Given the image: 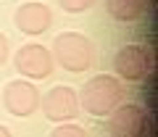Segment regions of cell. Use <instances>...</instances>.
Returning <instances> with one entry per match:
<instances>
[{
  "instance_id": "obj_1",
  "label": "cell",
  "mask_w": 158,
  "mask_h": 137,
  "mask_svg": "<svg viewBox=\"0 0 158 137\" xmlns=\"http://www.w3.org/2000/svg\"><path fill=\"white\" fill-rule=\"evenodd\" d=\"M79 95V106L92 116H108L113 108H116L121 98H124V87H121V79L111 74H98L92 79L85 82L82 92Z\"/></svg>"
},
{
  "instance_id": "obj_2",
  "label": "cell",
  "mask_w": 158,
  "mask_h": 137,
  "mask_svg": "<svg viewBox=\"0 0 158 137\" xmlns=\"http://www.w3.org/2000/svg\"><path fill=\"white\" fill-rule=\"evenodd\" d=\"M53 61L71 74H82L95 63V45L79 32H61L53 40Z\"/></svg>"
},
{
  "instance_id": "obj_3",
  "label": "cell",
  "mask_w": 158,
  "mask_h": 137,
  "mask_svg": "<svg viewBox=\"0 0 158 137\" xmlns=\"http://www.w3.org/2000/svg\"><path fill=\"white\" fill-rule=\"evenodd\" d=\"M108 135L111 137H150L153 116L137 103H118L108 114Z\"/></svg>"
},
{
  "instance_id": "obj_4",
  "label": "cell",
  "mask_w": 158,
  "mask_h": 137,
  "mask_svg": "<svg viewBox=\"0 0 158 137\" xmlns=\"http://www.w3.org/2000/svg\"><path fill=\"white\" fill-rule=\"evenodd\" d=\"M113 68L116 74L127 82H140L153 74L156 68V56L148 45H127L113 56Z\"/></svg>"
},
{
  "instance_id": "obj_5",
  "label": "cell",
  "mask_w": 158,
  "mask_h": 137,
  "mask_svg": "<svg viewBox=\"0 0 158 137\" xmlns=\"http://www.w3.org/2000/svg\"><path fill=\"white\" fill-rule=\"evenodd\" d=\"M53 63H56L53 61V53L45 45H40V42L21 45L16 50V58H13L16 71L24 74L27 79H48L53 74Z\"/></svg>"
},
{
  "instance_id": "obj_6",
  "label": "cell",
  "mask_w": 158,
  "mask_h": 137,
  "mask_svg": "<svg viewBox=\"0 0 158 137\" xmlns=\"http://www.w3.org/2000/svg\"><path fill=\"white\" fill-rule=\"evenodd\" d=\"M40 106H42L45 119L63 124V121H71L79 114V95L69 85H56L53 90H48L45 98H40Z\"/></svg>"
},
{
  "instance_id": "obj_7",
  "label": "cell",
  "mask_w": 158,
  "mask_h": 137,
  "mask_svg": "<svg viewBox=\"0 0 158 137\" xmlns=\"http://www.w3.org/2000/svg\"><path fill=\"white\" fill-rule=\"evenodd\" d=\"M37 106H40V90L29 79H13L6 85V90H3V108L11 116L27 119V116H32L37 111Z\"/></svg>"
},
{
  "instance_id": "obj_8",
  "label": "cell",
  "mask_w": 158,
  "mask_h": 137,
  "mask_svg": "<svg viewBox=\"0 0 158 137\" xmlns=\"http://www.w3.org/2000/svg\"><path fill=\"white\" fill-rule=\"evenodd\" d=\"M13 24L19 27V32L29 34V37H37V34H45L53 24V11L40 3V0H27L16 8V16H13Z\"/></svg>"
},
{
  "instance_id": "obj_9",
  "label": "cell",
  "mask_w": 158,
  "mask_h": 137,
  "mask_svg": "<svg viewBox=\"0 0 158 137\" xmlns=\"http://www.w3.org/2000/svg\"><path fill=\"white\" fill-rule=\"evenodd\" d=\"M106 11L116 21H137L148 11V0H106Z\"/></svg>"
},
{
  "instance_id": "obj_10",
  "label": "cell",
  "mask_w": 158,
  "mask_h": 137,
  "mask_svg": "<svg viewBox=\"0 0 158 137\" xmlns=\"http://www.w3.org/2000/svg\"><path fill=\"white\" fill-rule=\"evenodd\" d=\"M50 137H87V132L82 129L79 124H71V121H63V124H58L56 129L50 132Z\"/></svg>"
},
{
  "instance_id": "obj_11",
  "label": "cell",
  "mask_w": 158,
  "mask_h": 137,
  "mask_svg": "<svg viewBox=\"0 0 158 137\" xmlns=\"http://www.w3.org/2000/svg\"><path fill=\"white\" fill-rule=\"evenodd\" d=\"M58 6L66 13H85L95 6V0H58Z\"/></svg>"
},
{
  "instance_id": "obj_12",
  "label": "cell",
  "mask_w": 158,
  "mask_h": 137,
  "mask_svg": "<svg viewBox=\"0 0 158 137\" xmlns=\"http://www.w3.org/2000/svg\"><path fill=\"white\" fill-rule=\"evenodd\" d=\"M8 48H11V45H8V37L0 32V66L8 61Z\"/></svg>"
},
{
  "instance_id": "obj_13",
  "label": "cell",
  "mask_w": 158,
  "mask_h": 137,
  "mask_svg": "<svg viewBox=\"0 0 158 137\" xmlns=\"http://www.w3.org/2000/svg\"><path fill=\"white\" fill-rule=\"evenodd\" d=\"M0 137H13V135H11V129H8L6 124H0Z\"/></svg>"
}]
</instances>
